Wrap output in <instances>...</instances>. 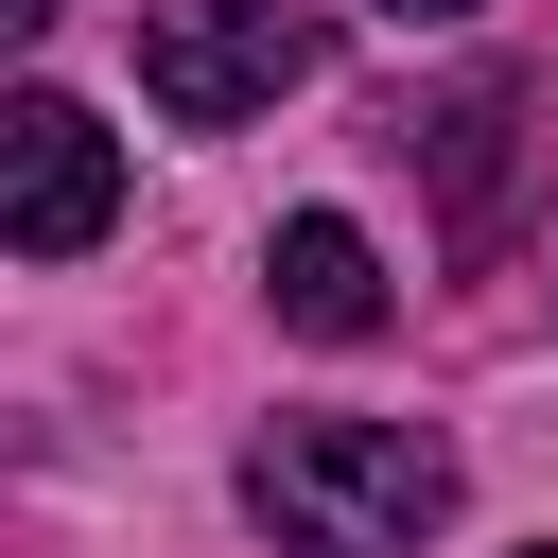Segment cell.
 <instances>
[{"label":"cell","instance_id":"obj_1","mask_svg":"<svg viewBox=\"0 0 558 558\" xmlns=\"http://www.w3.org/2000/svg\"><path fill=\"white\" fill-rule=\"evenodd\" d=\"M244 506L279 558H418L453 523V436L418 418H262Z\"/></svg>","mask_w":558,"mask_h":558},{"label":"cell","instance_id":"obj_2","mask_svg":"<svg viewBox=\"0 0 558 558\" xmlns=\"http://www.w3.org/2000/svg\"><path fill=\"white\" fill-rule=\"evenodd\" d=\"M296 70H314V17L296 0H140V87L174 122H262Z\"/></svg>","mask_w":558,"mask_h":558},{"label":"cell","instance_id":"obj_3","mask_svg":"<svg viewBox=\"0 0 558 558\" xmlns=\"http://www.w3.org/2000/svg\"><path fill=\"white\" fill-rule=\"evenodd\" d=\"M105 209H122V140L70 87H17L0 105V244L17 262H70V244H105Z\"/></svg>","mask_w":558,"mask_h":558},{"label":"cell","instance_id":"obj_4","mask_svg":"<svg viewBox=\"0 0 558 558\" xmlns=\"http://www.w3.org/2000/svg\"><path fill=\"white\" fill-rule=\"evenodd\" d=\"M262 296H279V331H314V349H366V331H384V262H366L349 209H296V227L262 244Z\"/></svg>","mask_w":558,"mask_h":558},{"label":"cell","instance_id":"obj_5","mask_svg":"<svg viewBox=\"0 0 558 558\" xmlns=\"http://www.w3.org/2000/svg\"><path fill=\"white\" fill-rule=\"evenodd\" d=\"M506 122H523L506 87H471V105L436 122V157H453V227H471V244H488V209H506Z\"/></svg>","mask_w":558,"mask_h":558},{"label":"cell","instance_id":"obj_6","mask_svg":"<svg viewBox=\"0 0 558 558\" xmlns=\"http://www.w3.org/2000/svg\"><path fill=\"white\" fill-rule=\"evenodd\" d=\"M384 17H471V0H384Z\"/></svg>","mask_w":558,"mask_h":558},{"label":"cell","instance_id":"obj_7","mask_svg":"<svg viewBox=\"0 0 558 558\" xmlns=\"http://www.w3.org/2000/svg\"><path fill=\"white\" fill-rule=\"evenodd\" d=\"M523 558H558V541H523Z\"/></svg>","mask_w":558,"mask_h":558}]
</instances>
